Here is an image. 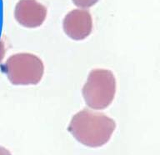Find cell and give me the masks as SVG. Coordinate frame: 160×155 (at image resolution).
I'll use <instances>...</instances> for the list:
<instances>
[{
    "label": "cell",
    "mask_w": 160,
    "mask_h": 155,
    "mask_svg": "<svg viewBox=\"0 0 160 155\" xmlns=\"http://www.w3.org/2000/svg\"><path fill=\"white\" fill-rule=\"evenodd\" d=\"M116 128L112 118L102 112L83 108L73 115L68 127V132L82 144L90 148L106 144Z\"/></svg>",
    "instance_id": "1"
},
{
    "label": "cell",
    "mask_w": 160,
    "mask_h": 155,
    "mask_svg": "<svg viewBox=\"0 0 160 155\" xmlns=\"http://www.w3.org/2000/svg\"><path fill=\"white\" fill-rule=\"evenodd\" d=\"M82 93L90 108H107L112 102L116 93V79L112 71L102 68L92 69L82 87Z\"/></svg>",
    "instance_id": "2"
},
{
    "label": "cell",
    "mask_w": 160,
    "mask_h": 155,
    "mask_svg": "<svg viewBox=\"0 0 160 155\" xmlns=\"http://www.w3.org/2000/svg\"><path fill=\"white\" fill-rule=\"evenodd\" d=\"M8 79L14 85H35L42 80L44 65L32 53L20 52L10 56L2 66Z\"/></svg>",
    "instance_id": "3"
},
{
    "label": "cell",
    "mask_w": 160,
    "mask_h": 155,
    "mask_svg": "<svg viewBox=\"0 0 160 155\" xmlns=\"http://www.w3.org/2000/svg\"><path fill=\"white\" fill-rule=\"evenodd\" d=\"M62 28L65 33L72 39L83 40L92 32V16L88 10L73 9L65 16Z\"/></svg>",
    "instance_id": "4"
},
{
    "label": "cell",
    "mask_w": 160,
    "mask_h": 155,
    "mask_svg": "<svg viewBox=\"0 0 160 155\" xmlns=\"http://www.w3.org/2000/svg\"><path fill=\"white\" fill-rule=\"evenodd\" d=\"M17 22L23 27H40L47 17V8L37 0H19L14 10Z\"/></svg>",
    "instance_id": "5"
},
{
    "label": "cell",
    "mask_w": 160,
    "mask_h": 155,
    "mask_svg": "<svg viewBox=\"0 0 160 155\" xmlns=\"http://www.w3.org/2000/svg\"><path fill=\"white\" fill-rule=\"evenodd\" d=\"M72 1L74 3L75 6L84 9V8H88L90 7H92L99 0H72Z\"/></svg>",
    "instance_id": "6"
},
{
    "label": "cell",
    "mask_w": 160,
    "mask_h": 155,
    "mask_svg": "<svg viewBox=\"0 0 160 155\" xmlns=\"http://www.w3.org/2000/svg\"><path fill=\"white\" fill-rule=\"evenodd\" d=\"M6 53V48H5V44L4 42L0 38V63L3 59V58Z\"/></svg>",
    "instance_id": "7"
},
{
    "label": "cell",
    "mask_w": 160,
    "mask_h": 155,
    "mask_svg": "<svg viewBox=\"0 0 160 155\" xmlns=\"http://www.w3.org/2000/svg\"><path fill=\"white\" fill-rule=\"evenodd\" d=\"M0 155H12L10 152L9 150H8L7 148L0 146Z\"/></svg>",
    "instance_id": "8"
}]
</instances>
